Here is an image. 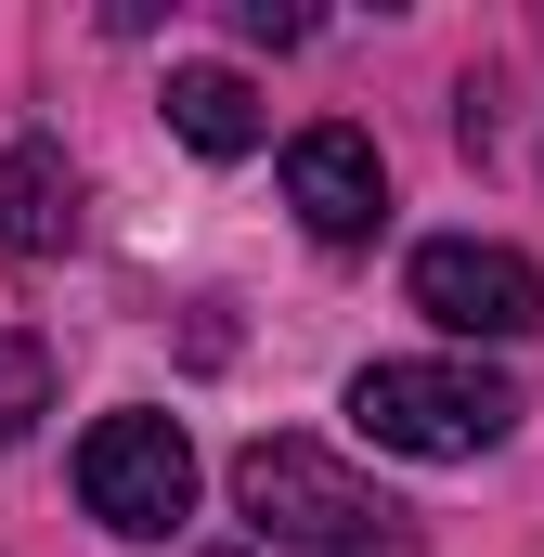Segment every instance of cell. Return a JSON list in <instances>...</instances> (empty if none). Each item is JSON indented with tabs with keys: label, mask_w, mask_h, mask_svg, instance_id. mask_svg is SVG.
<instances>
[{
	"label": "cell",
	"mask_w": 544,
	"mask_h": 557,
	"mask_svg": "<svg viewBox=\"0 0 544 557\" xmlns=\"http://www.w3.org/2000/svg\"><path fill=\"white\" fill-rule=\"evenodd\" d=\"M234 506L260 545H298V557H415L403 506L376 480H350L324 441H247L234 454Z\"/></svg>",
	"instance_id": "cell-1"
},
{
	"label": "cell",
	"mask_w": 544,
	"mask_h": 557,
	"mask_svg": "<svg viewBox=\"0 0 544 557\" xmlns=\"http://www.w3.org/2000/svg\"><path fill=\"white\" fill-rule=\"evenodd\" d=\"M350 428L376 441V454H415V467H467V454H493L506 428H519V389L493 376V363H363L350 376Z\"/></svg>",
	"instance_id": "cell-2"
},
{
	"label": "cell",
	"mask_w": 544,
	"mask_h": 557,
	"mask_svg": "<svg viewBox=\"0 0 544 557\" xmlns=\"http://www.w3.org/2000/svg\"><path fill=\"white\" fill-rule=\"evenodd\" d=\"M78 506H91L104 532H131V545L182 532V519H195V441H182V416H156V403L104 416L78 441Z\"/></svg>",
	"instance_id": "cell-3"
},
{
	"label": "cell",
	"mask_w": 544,
	"mask_h": 557,
	"mask_svg": "<svg viewBox=\"0 0 544 557\" xmlns=\"http://www.w3.org/2000/svg\"><path fill=\"white\" fill-rule=\"evenodd\" d=\"M403 285H415V311H428L441 337H493V350H506V337L544 324V273L519 247H493V234H428Z\"/></svg>",
	"instance_id": "cell-4"
},
{
	"label": "cell",
	"mask_w": 544,
	"mask_h": 557,
	"mask_svg": "<svg viewBox=\"0 0 544 557\" xmlns=\"http://www.w3.org/2000/svg\"><path fill=\"white\" fill-rule=\"evenodd\" d=\"M285 208H298L311 247H376V221H390V156L350 131V117H324V131L285 143Z\"/></svg>",
	"instance_id": "cell-5"
},
{
	"label": "cell",
	"mask_w": 544,
	"mask_h": 557,
	"mask_svg": "<svg viewBox=\"0 0 544 557\" xmlns=\"http://www.w3.org/2000/svg\"><path fill=\"white\" fill-rule=\"evenodd\" d=\"M65 234H78V169H65V143L52 131L0 143V247H13V260H52Z\"/></svg>",
	"instance_id": "cell-6"
},
{
	"label": "cell",
	"mask_w": 544,
	"mask_h": 557,
	"mask_svg": "<svg viewBox=\"0 0 544 557\" xmlns=\"http://www.w3.org/2000/svg\"><path fill=\"white\" fill-rule=\"evenodd\" d=\"M169 131L195 143V156H260V91L234 78V65H169Z\"/></svg>",
	"instance_id": "cell-7"
},
{
	"label": "cell",
	"mask_w": 544,
	"mask_h": 557,
	"mask_svg": "<svg viewBox=\"0 0 544 557\" xmlns=\"http://www.w3.org/2000/svg\"><path fill=\"white\" fill-rule=\"evenodd\" d=\"M39 416H52V350L26 324H0V441H26Z\"/></svg>",
	"instance_id": "cell-8"
},
{
	"label": "cell",
	"mask_w": 544,
	"mask_h": 557,
	"mask_svg": "<svg viewBox=\"0 0 544 557\" xmlns=\"http://www.w3.org/2000/svg\"><path fill=\"white\" fill-rule=\"evenodd\" d=\"M234 26H247V39H272V52H285V39H311V13H285V0H234Z\"/></svg>",
	"instance_id": "cell-9"
}]
</instances>
